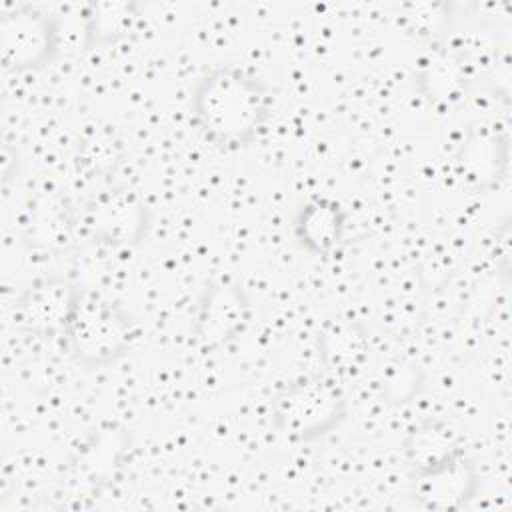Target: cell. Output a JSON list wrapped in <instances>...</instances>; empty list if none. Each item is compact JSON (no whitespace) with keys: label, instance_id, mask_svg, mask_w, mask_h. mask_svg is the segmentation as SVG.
Wrapping results in <instances>:
<instances>
[{"label":"cell","instance_id":"obj_1","mask_svg":"<svg viewBox=\"0 0 512 512\" xmlns=\"http://www.w3.org/2000/svg\"><path fill=\"white\" fill-rule=\"evenodd\" d=\"M194 108L210 138L242 144L260 126L264 94L254 78L232 68H220L200 82Z\"/></svg>","mask_w":512,"mask_h":512},{"label":"cell","instance_id":"obj_2","mask_svg":"<svg viewBox=\"0 0 512 512\" xmlns=\"http://www.w3.org/2000/svg\"><path fill=\"white\" fill-rule=\"evenodd\" d=\"M72 350L86 364L110 362L126 348V322L106 302L78 300L66 324Z\"/></svg>","mask_w":512,"mask_h":512},{"label":"cell","instance_id":"obj_3","mask_svg":"<svg viewBox=\"0 0 512 512\" xmlns=\"http://www.w3.org/2000/svg\"><path fill=\"white\" fill-rule=\"evenodd\" d=\"M338 394L322 382H300L276 398V420L300 436L328 430L340 414Z\"/></svg>","mask_w":512,"mask_h":512},{"label":"cell","instance_id":"obj_4","mask_svg":"<svg viewBox=\"0 0 512 512\" xmlns=\"http://www.w3.org/2000/svg\"><path fill=\"white\" fill-rule=\"evenodd\" d=\"M80 294L62 280H46L32 286L22 298L26 322L36 330H52L68 324Z\"/></svg>","mask_w":512,"mask_h":512},{"label":"cell","instance_id":"obj_5","mask_svg":"<svg viewBox=\"0 0 512 512\" xmlns=\"http://www.w3.org/2000/svg\"><path fill=\"white\" fill-rule=\"evenodd\" d=\"M142 216L144 212L134 198L110 192L92 206L88 222L96 236L110 242H128L140 236L144 228Z\"/></svg>","mask_w":512,"mask_h":512},{"label":"cell","instance_id":"obj_6","mask_svg":"<svg viewBox=\"0 0 512 512\" xmlns=\"http://www.w3.org/2000/svg\"><path fill=\"white\" fill-rule=\"evenodd\" d=\"M50 42V34L46 22L38 16H14L2 22V58L10 66H28L38 62L46 44Z\"/></svg>","mask_w":512,"mask_h":512},{"label":"cell","instance_id":"obj_7","mask_svg":"<svg viewBox=\"0 0 512 512\" xmlns=\"http://www.w3.org/2000/svg\"><path fill=\"white\" fill-rule=\"evenodd\" d=\"M244 296L236 288L220 286L208 294V300L202 304L200 314V336L210 342L228 340L244 320Z\"/></svg>","mask_w":512,"mask_h":512},{"label":"cell","instance_id":"obj_8","mask_svg":"<svg viewBox=\"0 0 512 512\" xmlns=\"http://www.w3.org/2000/svg\"><path fill=\"white\" fill-rule=\"evenodd\" d=\"M300 242L318 254L336 246L342 236V214L334 202L316 200L308 204L296 222Z\"/></svg>","mask_w":512,"mask_h":512},{"label":"cell","instance_id":"obj_9","mask_svg":"<svg viewBox=\"0 0 512 512\" xmlns=\"http://www.w3.org/2000/svg\"><path fill=\"white\" fill-rule=\"evenodd\" d=\"M472 478L456 458L420 472L418 492L430 508H450L466 494Z\"/></svg>","mask_w":512,"mask_h":512},{"label":"cell","instance_id":"obj_10","mask_svg":"<svg viewBox=\"0 0 512 512\" xmlns=\"http://www.w3.org/2000/svg\"><path fill=\"white\" fill-rule=\"evenodd\" d=\"M408 450H410L414 466H418L420 472L430 470L438 464H444L452 458H458V450L454 446L450 432L436 428V426L420 428L412 436Z\"/></svg>","mask_w":512,"mask_h":512},{"label":"cell","instance_id":"obj_11","mask_svg":"<svg viewBox=\"0 0 512 512\" xmlns=\"http://www.w3.org/2000/svg\"><path fill=\"white\" fill-rule=\"evenodd\" d=\"M360 348H362V338L350 326L332 328L322 338V352L326 360L332 366H338L340 370L354 362V358L360 354Z\"/></svg>","mask_w":512,"mask_h":512}]
</instances>
